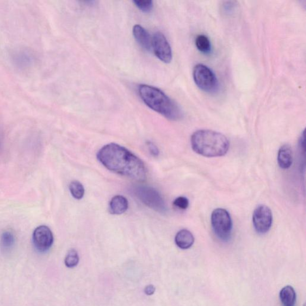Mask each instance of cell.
<instances>
[{
  "label": "cell",
  "instance_id": "obj_1",
  "mask_svg": "<svg viewBox=\"0 0 306 306\" xmlns=\"http://www.w3.org/2000/svg\"><path fill=\"white\" fill-rule=\"evenodd\" d=\"M97 158L107 169L117 174L140 182L146 179V168L143 161L121 145H105L98 151Z\"/></svg>",
  "mask_w": 306,
  "mask_h": 306
},
{
  "label": "cell",
  "instance_id": "obj_2",
  "mask_svg": "<svg viewBox=\"0 0 306 306\" xmlns=\"http://www.w3.org/2000/svg\"><path fill=\"white\" fill-rule=\"evenodd\" d=\"M191 145L194 152L207 157L223 156L230 147L229 141L225 135L205 129L193 133Z\"/></svg>",
  "mask_w": 306,
  "mask_h": 306
},
{
  "label": "cell",
  "instance_id": "obj_3",
  "mask_svg": "<svg viewBox=\"0 0 306 306\" xmlns=\"http://www.w3.org/2000/svg\"><path fill=\"white\" fill-rule=\"evenodd\" d=\"M142 100L156 112L171 120L181 119L182 113L178 105L159 89L147 85L139 86Z\"/></svg>",
  "mask_w": 306,
  "mask_h": 306
},
{
  "label": "cell",
  "instance_id": "obj_4",
  "mask_svg": "<svg viewBox=\"0 0 306 306\" xmlns=\"http://www.w3.org/2000/svg\"><path fill=\"white\" fill-rule=\"evenodd\" d=\"M211 224L213 230L219 239L222 240L230 239L233 222L227 210L222 208L215 209L211 215Z\"/></svg>",
  "mask_w": 306,
  "mask_h": 306
},
{
  "label": "cell",
  "instance_id": "obj_5",
  "mask_svg": "<svg viewBox=\"0 0 306 306\" xmlns=\"http://www.w3.org/2000/svg\"><path fill=\"white\" fill-rule=\"evenodd\" d=\"M136 197L145 205L159 212H165L166 205L160 194L154 188L147 186H137L134 188Z\"/></svg>",
  "mask_w": 306,
  "mask_h": 306
},
{
  "label": "cell",
  "instance_id": "obj_6",
  "mask_svg": "<svg viewBox=\"0 0 306 306\" xmlns=\"http://www.w3.org/2000/svg\"><path fill=\"white\" fill-rule=\"evenodd\" d=\"M194 82L202 91L212 92L216 90L218 83L214 72L205 65L199 64L194 67Z\"/></svg>",
  "mask_w": 306,
  "mask_h": 306
},
{
  "label": "cell",
  "instance_id": "obj_7",
  "mask_svg": "<svg viewBox=\"0 0 306 306\" xmlns=\"http://www.w3.org/2000/svg\"><path fill=\"white\" fill-rule=\"evenodd\" d=\"M252 221L255 230L259 234L268 232L273 222L271 209L265 205H259L253 211Z\"/></svg>",
  "mask_w": 306,
  "mask_h": 306
},
{
  "label": "cell",
  "instance_id": "obj_8",
  "mask_svg": "<svg viewBox=\"0 0 306 306\" xmlns=\"http://www.w3.org/2000/svg\"><path fill=\"white\" fill-rule=\"evenodd\" d=\"M151 49H153L156 57L164 63H171L172 60L171 47L162 33L154 34L151 42Z\"/></svg>",
  "mask_w": 306,
  "mask_h": 306
},
{
  "label": "cell",
  "instance_id": "obj_9",
  "mask_svg": "<svg viewBox=\"0 0 306 306\" xmlns=\"http://www.w3.org/2000/svg\"><path fill=\"white\" fill-rule=\"evenodd\" d=\"M54 235L46 225L37 227L33 234V242L35 248L40 252L48 251L53 245Z\"/></svg>",
  "mask_w": 306,
  "mask_h": 306
},
{
  "label": "cell",
  "instance_id": "obj_10",
  "mask_svg": "<svg viewBox=\"0 0 306 306\" xmlns=\"http://www.w3.org/2000/svg\"><path fill=\"white\" fill-rule=\"evenodd\" d=\"M11 61L14 66L18 69L25 70L33 66L35 57L30 51L20 49L12 54Z\"/></svg>",
  "mask_w": 306,
  "mask_h": 306
},
{
  "label": "cell",
  "instance_id": "obj_11",
  "mask_svg": "<svg viewBox=\"0 0 306 306\" xmlns=\"http://www.w3.org/2000/svg\"><path fill=\"white\" fill-rule=\"evenodd\" d=\"M133 35L136 41L144 50L150 51L151 49L152 38L147 32V30L140 25H136L133 28Z\"/></svg>",
  "mask_w": 306,
  "mask_h": 306
},
{
  "label": "cell",
  "instance_id": "obj_12",
  "mask_svg": "<svg viewBox=\"0 0 306 306\" xmlns=\"http://www.w3.org/2000/svg\"><path fill=\"white\" fill-rule=\"evenodd\" d=\"M277 163L280 168L287 169L292 163V151L289 145L281 146L278 151Z\"/></svg>",
  "mask_w": 306,
  "mask_h": 306
},
{
  "label": "cell",
  "instance_id": "obj_13",
  "mask_svg": "<svg viewBox=\"0 0 306 306\" xmlns=\"http://www.w3.org/2000/svg\"><path fill=\"white\" fill-rule=\"evenodd\" d=\"M175 242L179 248L187 249L193 245L194 237L193 234L189 230L182 229L176 234Z\"/></svg>",
  "mask_w": 306,
  "mask_h": 306
},
{
  "label": "cell",
  "instance_id": "obj_14",
  "mask_svg": "<svg viewBox=\"0 0 306 306\" xmlns=\"http://www.w3.org/2000/svg\"><path fill=\"white\" fill-rule=\"evenodd\" d=\"M128 208V201L123 196H116L110 203V211L114 215H120L125 213Z\"/></svg>",
  "mask_w": 306,
  "mask_h": 306
},
{
  "label": "cell",
  "instance_id": "obj_15",
  "mask_svg": "<svg viewBox=\"0 0 306 306\" xmlns=\"http://www.w3.org/2000/svg\"><path fill=\"white\" fill-rule=\"evenodd\" d=\"M279 297L283 306H294L295 304L296 293L291 286H286L281 289Z\"/></svg>",
  "mask_w": 306,
  "mask_h": 306
},
{
  "label": "cell",
  "instance_id": "obj_16",
  "mask_svg": "<svg viewBox=\"0 0 306 306\" xmlns=\"http://www.w3.org/2000/svg\"><path fill=\"white\" fill-rule=\"evenodd\" d=\"M197 49L203 54H208L211 50V45L209 39L205 35H199L196 39Z\"/></svg>",
  "mask_w": 306,
  "mask_h": 306
},
{
  "label": "cell",
  "instance_id": "obj_17",
  "mask_svg": "<svg viewBox=\"0 0 306 306\" xmlns=\"http://www.w3.org/2000/svg\"><path fill=\"white\" fill-rule=\"evenodd\" d=\"M71 194L77 200L82 199L85 195V188L81 182L78 181H73L70 184Z\"/></svg>",
  "mask_w": 306,
  "mask_h": 306
},
{
  "label": "cell",
  "instance_id": "obj_18",
  "mask_svg": "<svg viewBox=\"0 0 306 306\" xmlns=\"http://www.w3.org/2000/svg\"><path fill=\"white\" fill-rule=\"evenodd\" d=\"M15 236L13 233L10 231H5L2 235L1 245L3 249L5 251H9L15 244Z\"/></svg>",
  "mask_w": 306,
  "mask_h": 306
},
{
  "label": "cell",
  "instance_id": "obj_19",
  "mask_svg": "<svg viewBox=\"0 0 306 306\" xmlns=\"http://www.w3.org/2000/svg\"><path fill=\"white\" fill-rule=\"evenodd\" d=\"M79 256L75 249H71L65 258V264L69 268H73L78 264Z\"/></svg>",
  "mask_w": 306,
  "mask_h": 306
},
{
  "label": "cell",
  "instance_id": "obj_20",
  "mask_svg": "<svg viewBox=\"0 0 306 306\" xmlns=\"http://www.w3.org/2000/svg\"><path fill=\"white\" fill-rule=\"evenodd\" d=\"M134 3L141 11L145 13H148L152 11L154 6L152 1H134Z\"/></svg>",
  "mask_w": 306,
  "mask_h": 306
},
{
  "label": "cell",
  "instance_id": "obj_21",
  "mask_svg": "<svg viewBox=\"0 0 306 306\" xmlns=\"http://www.w3.org/2000/svg\"><path fill=\"white\" fill-rule=\"evenodd\" d=\"M174 205L179 209L185 210L189 206V200L185 197H178L174 201Z\"/></svg>",
  "mask_w": 306,
  "mask_h": 306
},
{
  "label": "cell",
  "instance_id": "obj_22",
  "mask_svg": "<svg viewBox=\"0 0 306 306\" xmlns=\"http://www.w3.org/2000/svg\"><path fill=\"white\" fill-rule=\"evenodd\" d=\"M147 144L151 154L154 156H158L159 154V151L158 148L156 147V145L151 143V142H148Z\"/></svg>",
  "mask_w": 306,
  "mask_h": 306
},
{
  "label": "cell",
  "instance_id": "obj_23",
  "mask_svg": "<svg viewBox=\"0 0 306 306\" xmlns=\"http://www.w3.org/2000/svg\"><path fill=\"white\" fill-rule=\"evenodd\" d=\"M155 287L153 285H148L145 288V292L148 295H151L153 294L154 292H155Z\"/></svg>",
  "mask_w": 306,
  "mask_h": 306
}]
</instances>
